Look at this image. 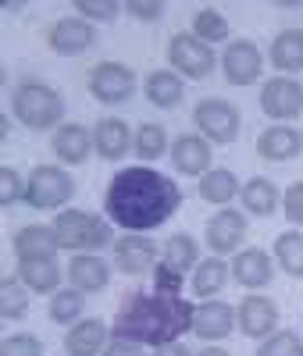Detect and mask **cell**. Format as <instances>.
I'll return each instance as SVG.
<instances>
[{
  "label": "cell",
  "instance_id": "1",
  "mask_svg": "<svg viewBox=\"0 0 303 356\" xmlns=\"http://www.w3.org/2000/svg\"><path fill=\"white\" fill-rule=\"evenodd\" d=\"M182 207V189L175 178L146 168V164H132V168H121L104 193V211L107 218L125 228V232H154L161 228L168 218L178 214Z\"/></svg>",
  "mask_w": 303,
  "mask_h": 356
},
{
  "label": "cell",
  "instance_id": "2",
  "mask_svg": "<svg viewBox=\"0 0 303 356\" xmlns=\"http://www.w3.org/2000/svg\"><path fill=\"white\" fill-rule=\"evenodd\" d=\"M193 314L196 307L182 296L168 292H129L125 303L114 314V339H129L139 346H168L178 342L186 332H193Z\"/></svg>",
  "mask_w": 303,
  "mask_h": 356
},
{
  "label": "cell",
  "instance_id": "3",
  "mask_svg": "<svg viewBox=\"0 0 303 356\" xmlns=\"http://www.w3.org/2000/svg\"><path fill=\"white\" fill-rule=\"evenodd\" d=\"M11 114L25 129L43 132V129H61V118H65V97L57 93L47 82H22L11 93Z\"/></svg>",
  "mask_w": 303,
  "mask_h": 356
},
{
  "label": "cell",
  "instance_id": "4",
  "mask_svg": "<svg viewBox=\"0 0 303 356\" xmlns=\"http://www.w3.org/2000/svg\"><path fill=\"white\" fill-rule=\"evenodd\" d=\"M50 228L57 235V246L72 253H97L104 246H114L111 225L89 211H61Z\"/></svg>",
  "mask_w": 303,
  "mask_h": 356
},
{
  "label": "cell",
  "instance_id": "5",
  "mask_svg": "<svg viewBox=\"0 0 303 356\" xmlns=\"http://www.w3.org/2000/svg\"><path fill=\"white\" fill-rule=\"evenodd\" d=\"M75 196V178L57 168V164H40L25 178V203L36 211H57Z\"/></svg>",
  "mask_w": 303,
  "mask_h": 356
},
{
  "label": "cell",
  "instance_id": "6",
  "mask_svg": "<svg viewBox=\"0 0 303 356\" xmlns=\"http://www.w3.org/2000/svg\"><path fill=\"white\" fill-rule=\"evenodd\" d=\"M193 125L200 129V136L207 143H218V146H228L239 139V129H242V114L235 104L228 100H218V97H210V100H200L193 107Z\"/></svg>",
  "mask_w": 303,
  "mask_h": 356
},
{
  "label": "cell",
  "instance_id": "7",
  "mask_svg": "<svg viewBox=\"0 0 303 356\" xmlns=\"http://www.w3.org/2000/svg\"><path fill=\"white\" fill-rule=\"evenodd\" d=\"M89 97L97 104L118 107L136 97V72L121 61H100L89 72Z\"/></svg>",
  "mask_w": 303,
  "mask_h": 356
},
{
  "label": "cell",
  "instance_id": "8",
  "mask_svg": "<svg viewBox=\"0 0 303 356\" xmlns=\"http://www.w3.org/2000/svg\"><path fill=\"white\" fill-rule=\"evenodd\" d=\"M168 61H171V72L175 75H186V79H196L203 82L210 72H215L218 57L203 40H196L193 33H175L168 40Z\"/></svg>",
  "mask_w": 303,
  "mask_h": 356
},
{
  "label": "cell",
  "instance_id": "9",
  "mask_svg": "<svg viewBox=\"0 0 303 356\" xmlns=\"http://www.w3.org/2000/svg\"><path fill=\"white\" fill-rule=\"evenodd\" d=\"M261 111L275 125H289L303 114V82L289 75H275L261 86Z\"/></svg>",
  "mask_w": 303,
  "mask_h": 356
},
{
  "label": "cell",
  "instance_id": "10",
  "mask_svg": "<svg viewBox=\"0 0 303 356\" xmlns=\"http://www.w3.org/2000/svg\"><path fill=\"white\" fill-rule=\"evenodd\" d=\"M264 72V54L254 40H232L222 54V75L228 86H254Z\"/></svg>",
  "mask_w": 303,
  "mask_h": 356
},
{
  "label": "cell",
  "instance_id": "11",
  "mask_svg": "<svg viewBox=\"0 0 303 356\" xmlns=\"http://www.w3.org/2000/svg\"><path fill=\"white\" fill-rule=\"evenodd\" d=\"M242 239H247V214L232 211V207H222V211L207 221L203 228V243L210 246L215 257H225V253H239Z\"/></svg>",
  "mask_w": 303,
  "mask_h": 356
},
{
  "label": "cell",
  "instance_id": "12",
  "mask_svg": "<svg viewBox=\"0 0 303 356\" xmlns=\"http://www.w3.org/2000/svg\"><path fill=\"white\" fill-rule=\"evenodd\" d=\"M111 250H114V267L121 275H143L157 267V243L139 232H125L121 239H114Z\"/></svg>",
  "mask_w": 303,
  "mask_h": 356
},
{
  "label": "cell",
  "instance_id": "13",
  "mask_svg": "<svg viewBox=\"0 0 303 356\" xmlns=\"http://www.w3.org/2000/svg\"><path fill=\"white\" fill-rule=\"evenodd\" d=\"M235 324H239V332L247 335V339H267V335H275L279 332V307H275V300L250 292L247 300L239 303V310H235Z\"/></svg>",
  "mask_w": 303,
  "mask_h": 356
},
{
  "label": "cell",
  "instance_id": "14",
  "mask_svg": "<svg viewBox=\"0 0 303 356\" xmlns=\"http://www.w3.org/2000/svg\"><path fill=\"white\" fill-rule=\"evenodd\" d=\"M47 47L61 57H75L97 47V29L86 18H61L47 29Z\"/></svg>",
  "mask_w": 303,
  "mask_h": 356
},
{
  "label": "cell",
  "instance_id": "15",
  "mask_svg": "<svg viewBox=\"0 0 303 356\" xmlns=\"http://www.w3.org/2000/svg\"><path fill=\"white\" fill-rule=\"evenodd\" d=\"M210 143L200 136V132H189V136H178L171 143V164L178 175H189V178H203L210 171Z\"/></svg>",
  "mask_w": 303,
  "mask_h": 356
},
{
  "label": "cell",
  "instance_id": "16",
  "mask_svg": "<svg viewBox=\"0 0 303 356\" xmlns=\"http://www.w3.org/2000/svg\"><path fill=\"white\" fill-rule=\"evenodd\" d=\"M235 328H239V324H235V310L228 303H222V300H207L193 314V335H200L203 342H222Z\"/></svg>",
  "mask_w": 303,
  "mask_h": 356
},
{
  "label": "cell",
  "instance_id": "17",
  "mask_svg": "<svg viewBox=\"0 0 303 356\" xmlns=\"http://www.w3.org/2000/svg\"><path fill=\"white\" fill-rule=\"evenodd\" d=\"M232 278L242 289H264V285H271V278H275V260H271V253H264L261 246L239 250L232 257Z\"/></svg>",
  "mask_w": 303,
  "mask_h": 356
},
{
  "label": "cell",
  "instance_id": "18",
  "mask_svg": "<svg viewBox=\"0 0 303 356\" xmlns=\"http://www.w3.org/2000/svg\"><path fill=\"white\" fill-rule=\"evenodd\" d=\"M132 129L125 118H100L93 125V150L104 157V161H121L129 150H132Z\"/></svg>",
  "mask_w": 303,
  "mask_h": 356
},
{
  "label": "cell",
  "instance_id": "19",
  "mask_svg": "<svg viewBox=\"0 0 303 356\" xmlns=\"http://www.w3.org/2000/svg\"><path fill=\"white\" fill-rule=\"evenodd\" d=\"M65 275H68L72 289H79L82 296L86 292H104L107 282H111V264L97 253H75L72 264L65 267Z\"/></svg>",
  "mask_w": 303,
  "mask_h": 356
},
{
  "label": "cell",
  "instance_id": "20",
  "mask_svg": "<svg viewBox=\"0 0 303 356\" xmlns=\"http://www.w3.org/2000/svg\"><path fill=\"white\" fill-rule=\"evenodd\" d=\"M303 150V136L289 125H271L257 136V157L261 161H271V164H282V161H293L300 157Z\"/></svg>",
  "mask_w": 303,
  "mask_h": 356
},
{
  "label": "cell",
  "instance_id": "21",
  "mask_svg": "<svg viewBox=\"0 0 303 356\" xmlns=\"http://www.w3.org/2000/svg\"><path fill=\"white\" fill-rule=\"evenodd\" d=\"M50 150H54V157H57L61 164H86L89 150H93V132H89L86 125L68 122V125H61V129L54 132Z\"/></svg>",
  "mask_w": 303,
  "mask_h": 356
},
{
  "label": "cell",
  "instance_id": "22",
  "mask_svg": "<svg viewBox=\"0 0 303 356\" xmlns=\"http://www.w3.org/2000/svg\"><path fill=\"white\" fill-rule=\"evenodd\" d=\"M267 61L275 72L296 79V72H303V29H282V33L271 40Z\"/></svg>",
  "mask_w": 303,
  "mask_h": 356
},
{
  "label": "cell",
  "instance_id": "23",
  "mask_svg": "<svg viewBox=\"0 0 303 356\" xmlns=\"http://www.w3.org/2000/svg\"><path fill=\"white\" fill-rule=\"evenodd\" d=\"M61 264L54 257H33V260H18V282L29 289V292H47L54 296L61 289Z\"/></svg>",
  "mask_w": 303,
  "mask_h": 356
},
{
  "label": "cell",
  "instance_id": "24",
  "mask_svg": "<svg viewBox=\"0 0 303 356\" xmlns=\"http://www.w3.org/2000/svg\"><path fill=\"white\" fill-rule=\"evenodd\" d=\"M107 324L100 317H86L79 324H72L65 335V353L68 356H97L100 349H107Z\"/></svg>",
  "mask_w": 303,
  "mask_h": 356
},
{
  "label": "cell",
  "instance_id": "25",
  "mask_svg": "<svg viewBox=\"0 0 303 356\" xmlns=\"http://www.w3.org/2000/svg\"><path fill=\"white\" fill-rule=\"evenodd\" d=\"M239 200H242V211L254 214V218H271L279 211V203H282L279 186L271 182V178H264V175H254L250 182H242Z\"/></svg>",
  "mask_w": 303,
  "mask_h": 356
},
{
  "label": "cell",
  "instance_id": "26",
  "mask_svg": "<svg viewBox=\"0 0 303 356\" xmlns=\"http://www.w3.org/2000/svg\"><path fill=\"white\" fill-rule=\"evenodd\" d=\"M143 93H146V100L154 104V107H161V111H175L182 100H186V82H182V75L161 68V72H150V75H146Z\"/></svg>",
  "mask_w": 303,
  "mask_h": 356
},
{
  "label": "cell",
  "instance_id": "27",
  "mask_svg": "<svg viewBox=\"0 0 303 356\" xmlns=\"http://www.w3.org/2000/svg\"><path fill=\"white\" fill-rule=\"evenodd\" d=\"M57 246V235L50 225H25L15 235V257L18 260H33V257H54Z\"/></svg>",
  "mask_w": 303,
  "mask_h": 356
},
{
  "label": "cell",
  "instance_id": "28",
  "mask_svg": "<svg viewBox=\"0 0 303 356\" xmlns=\"http://www.w3.org/2000/svg\"><path fill=\"white\" fill-rule=\"evenodd\" d=\"M239 178L228 171V168H210L203 178H200V200L203 203H215V207H228L235 196H239Z\"/></svg>",
  "mask_w": 303,
  "mask_h": 356
},
{
  "label": "cell",
  "instance_id": "29",
  "mask_svg": "<svg viewBox=\"0 0 303 356\" xmlns=\"http://www.w3.org/2000/svg\"><path fill=\"white\" fill-rule=\"evenodd\" d=\"M232 275V264H225L222 257H207L196 264V271H193V296H200V300H210V296H218L225 289Z\"/></svg>",
  "mask_w": 303,
  "mask_h": 356
},
{
  "label": "cell",
  "instance_id": "30",
  "mask_svg": "<svg viewBox=\"0 0 303 356\" xmlns=\"http://www.w3.org/2000/svg\"><path fill=\"white\" fill-rule=\"evenodd\" d=\"M164 264H171L175 271H196V264H200V246L189 232H175L171 239L164 243Z\"/></svg>",
  "mask_w": 303,
  "mask_h": 356
},
{
  "label": "cell",
  "instance_id": "31",
  "mask_svg": "<svg viewBox=\"0 0 303 356\" xmlns=\"http://www.w3.org/2000/svg\"><path fill=\"white\" fill-rule=\"evenodd\" d=\"M275 264L289 278H303V232H282L275 239Z\"/></svg>",
  "mask_w": 303,
  "mask_h": 356
},
{
  "label": "cell",
  "instance_id": "32",
  "mask_svg": "<svg viewBox=\"0 0 303 356\" xmlns=\"http://www.w3.org/2000/svg\"><path fill=\"white\" fill-rule=\"evenodd\" d=\"M29 289L18 282V275H8L0 282V317L4 321H22L29 314Z\"/></svg>",
  "mask_w": 303,
  "mask_h": 356
},
{
  "label": "cell",
  "instance_id": "33",
  "mask_svg": "<svg viewBox=\"0 0 303 356\" xmlns=\"http://www.w3.org/2000/svg\"><path fill=\"white\" fill-rule=\"evenodd\" d=\"M132 150H136V157H143V161H157V157H164V150H168V132H164V125H157V122H143V125L136 129Z\"/></svg>",
  "mask_w": 303,
  "mask_h": 356
},
{
  "label": "cell",
  "instance_id": "34",
  "mask_svg": "<svg viewBox=\"0 0 303 356\" xmlns=\"http://www.w3.org/2000/svg\"><path fill=\"white\" fill-rule=\"evenodd\" d=\"M82 292L79 289H57L54 296H50V307H47V314H50V321H57V324H79L82 321Z\"/></svg>",
  "mask_w": 303,
  "mask_h": 356
},
{
  "label": "cell",
  "instance_id": "35",
  "mask_svg": "<svg viewBox=\"0 0 303 356\" xmlns=\"http://www.w3.org/2000/svg\"><path fill=\"white\" fill-rule=\"evenodd\" d=\"M193 36L203 40L207 47L228 40V22H225V15L215 11V8H200V11L193 15Z\"/></svg>",
  "mask_w": 303,
  "mask_h": 356
},
{
  "label": "cell",
  "instance_id": "36",
  "mask_svg": "<svg viewBox=\"0 0 303 356\" xmlns=\"http://www.w3.org/2000/svg\"><path fill=\"white\" fill-rule=\"evenodd\" d=\"M257 356H303V342L293 332H275L261 342Z\"/></svg>",
  "mask_w": 303,
  "mask_h": 356
},
{
  "label": "cell",
  "instance_id": "37",
  "mask_svg": "<svg viewBox=\"0 0 303 356\" xmlns=\"http://www.w3.org/2000/svg\"><path fill=\"white\" fill-rule=\"evenodd\" d=\"M121 11L118 0H75V15H82L86 22H111L114 15Z\"/></svg>",
  "mask_w": 303,
  "mask_h": 356
},
{
  "label": "cell",
  "instance_id": "38",
  "mask_svg": "<svg viewBox=\"0 0 303 356\" xmlns=\"http://www.w3.org/2000/svg\"><path fill=\"white\" fill-rule=\"evenodd\" d=\"M0 356H43V342L36 335H8L0 342Z\"/></svg>",
  "mask_w": 303,
  "mask_h": 356
},
{
  "label": "cell",
  "instance_id": "39",
  "mask_svg": "<svg viewBox=\"0 0 303 356\" xmlns=\"http://www.w3.org/2000/svg\"><path fill=\"white\" fill-rule=\"evenodd\" d=\"M182 285H186V275L175 271L171 264H157L154 267V292H168V296H182Z\"/></svg>",
  "mask_w": 303,
  "mask_h": 356
},
{
  "label": "cell",
  "instance_id": "40",
  "mask_svg": "<svg viewBox=\"0 0 303 356\" xmlns=\"http://www.w3.org/2000/svg\"><path fill=\"white\" fill-rule=\"evenodd\" d=\"M18 200H25V178L15 168H0V203L11 207Z\"/></svg>",
  "mask_w": 303,
  "mask_h": 356
},
{
  "label": "cell",
  "instance_id": "41",
  "mask_svg": "<svg viewBox=\"0 0 303 356\" xmlns=\"http://www.w3.org/2000/svg\"><path fill=\"white\" fill-rule=\"evenodd\" d=\"M282 214H286V221L303 225V182H293L282 193Z\"/></svg>",
  "mask_w": 303,
  "mask_h": 356
},
{
  "label": "cell",
  "instance_id": "42",
  "mask_svg": "<svg viewBox=\"0 0 303 356\" xmlns=\"http://www.w3.org/2000/svg\"><path fill=\"white\" fill-rule=\"evenodd\" d=\"M125 11L132 18H139V22H157L164 15V4H161V0H129Z\"/></svg>",
  "mask_w": 303,
  "mask_h": 356
},
{
  "label": "cell",
  "instance_id": "43",
  "mask_svg": "<svg viewBox=\"0 0 303 356\" xmlns=\"http://www.w3.org/2000/svg\"><path fill=\"white\" fill-rule=\"evenodd\" d=\"M104 356H146V353H143V346H139V342H129V339H111Z\"/></svg>",
  "mask_w": 303,
  "mask_h": 356
},
{
  "label": "cell",
  "instance_id": "44",
  "mask_svg": "<svg viewBox=\"0 0 303 356\" xmlns=\"http://www.w3.org/2000/svg\"><path fill=\"white\" fill-rule=\"evenodd\" d=\"M154 356H193L182 342H168V346H161V349H154Z\"/></svg>",
  "mask_w": 303,
  "mask_h": 356
},
{
  "label": "cell",
  "instance_id": "45",
  "mask_svg": "<svg viewBox=\"0 0 303 356\" xmlns=\"http://www.w3.org/2000/svg\"><path fill=\"white\" fill-rule=\"evenodd\" d=\"M193 356H228L222 346H207V349H200V353H193Z\"/></svg>",
  "mask_w": 303,
  "mask_h": 356
}]
</instances>
